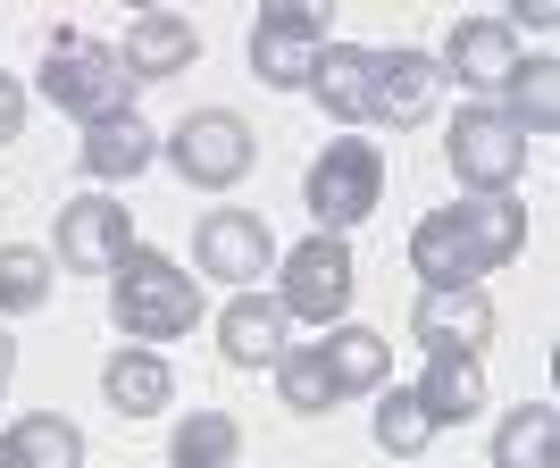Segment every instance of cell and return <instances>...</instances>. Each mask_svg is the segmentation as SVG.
Here are the masks:
<instances>
[{"instance_id":"16","label":"cell","mask_w":560,"mask_h":468,"mask_svg":"<svg viewBox=\"0 0 560 468\" xmlns=\"http://www.w3.org/2000/svg\"><path fill=\"white\" fill-rule=\"evenodd\" d=\"M410 394L427 401L435 435H444V426H468L477 410H486V360H477V351H435V360H427V376L410 385Z\"/></svg>"},{"instance_id":"31","label":"cell","mask_w":560,"mask_h":468,"mask_svg":"<svg viewBox=\"0 0 560 468\" xmlns=\"http://www.w3.org/2000/svg\"><path fill=\"white\" fill-rule=\"evenodd\" d=\"M0 468H18V452H9V435H0Z\"/></svg>"},{"instance_id":"22","label":"cell","mask_w":560,"mask_h":468,"mask_svg":"<svg viewBox=\"0 0 560 468\" xmlns=\"http://www.w3.org/2000/svg\"><path fill=\"white\" fill-rule=\"evenodd\" d=\"M243 460V426L226 410H192L176 435H167V468H234Z\"/></svg>"},{"instance_id":"2","label":"cell","mask_w":560,"mask_h":468,"mask_svg":"<svg viewBox=\"0 0 560 468\" xmlns=\"http://www.w3.org/2000/svg\"><path fill=\"white\" fill-rule=\"evenodd\" d=\"M109 318L126 335H135L142 351L151 343H176V335H192V318H201V277H185L167 251H126L109 268Z\"/></svg>"},{"instance_id":"11","label":"cell","mask_w":560,"mask_h":468,"mask_svg":"<svg viewBox=\"0 0 560 468\" xmlns=\"http://www.w3.org/2000/svg\"><path fill=\"white\" fill-rule=\"evenodd\" d=\"M192 259H201V277H226V284L252 293V277L277 268V234H268L259 210H210L201 234H192Z\"/></svg>"},{"instance_id":"8","label":"cell","mask_w":560,"mask_h":468,"mask_svg":"<svg viewBox=\"0 0 560 468\" xmlns=\"http://www.w3.org/2000/svg\"><path fill=\"white\" fill-rule=\"evenodd\" d=\"M318 50H327V9H318V0H277V9H259V25H252L259 84H277V93L310 84V59H318Z\"/></svg>"},{"instance_id":"12","label":"cell","mask_w":560,"mask_h":468,"mask_svg":"<svg viewBox=\"0 0 560 468\" xmlns=\"http://www.w3.org/2000/svg\"><path fill=\"white\" fill-rule=\"evenodd\" d=\"M435 93H444V68H435V50H376L369 68V117H385V126H419L427 109H435Z\"/></svg>"},{"instance_id":"27","label":"cell","mask_w":560,"mask_h":468,"mask_svg":"<svg viewBox=\"0 0 560 468\" xmlns=\"http://www.w3.org/2000/svg\"><path fill=\"white\" fill-rule=\"evenodd\" d=\"M277 394H284V410H302V419H318V410H335V376H327V360H318V343H302V351H284L277 360Z\"/></svg>"},{"instance_id":"5","label":"cell","mask_w":560,"mask_h":468,"mask_svg":"<svg viewBox=\"0 0 560 468\" xmlns=\"http://www.w3.org/2000/svg\"><path fill=\"white\" fill-rule=\"evenodd\" d=\"M284 318H310V327H343L351 309V243L343 234H310L284 251Z\"/></svg>"},{"instance_id":"10","label":"cell","mask_w":560,"mask_h":468,"mask_svg":"<svg viewBox=\"0 0 560 468\" xmlns=\"http://www.w3.org/2000/svg\"><path fill=\"white\" fill-rule=\"evenodd\" d=\"M410 335L427 351H477L486 360L493 343V293L486 284H419V302H410Z\"/></svg>"},{"instance_id":"28","label":"cell","mask_w":560,"mask_h":468,"mask_svg":"<svg viewBox=\"0 0 560 468\" xmlns=\"http://www.w3.org/2000/svg\"><path fill=\"white\" fill-rule=\"evenodd\" d=\"M18 134H25V84L0 75V142H18Z\"/></svg>"},{"instance_id":"24","label":"cell","mask_w":560,"mask_h":468,"mask_svg":"<svg viewBox=\"0 0 560 468\" xmlns=\"http://www.w3.org/2000/svg\"><path fill=\"white\" fill-rule=\"evenodd\" d=\"M9 452H18V468H84V435H75L59 410L18 419V426H9Z\"/></svg>"},{"instance_id":"4","label":"cell","mask_w":560,"mask_h":468,"mask_svg":"<svg viewBox=\"0 0 560 468\" xmlns=\"http://www.w3.org/2000/svg\"><path fill=\"white\" fill-rule=\"evenodd\" d=\"M310 218H318V234H343V226H360V218L385 201V151L376 142H360V134H343V142H327L318 160H310Z\"/></svg>"},{"instance_id":"30","label":"cell","mask_w":560,"mask_h":468,"mask_svg":"<svg viewBox=\"0 0 560 468\" xmlns=\"http://www.w3.org/2000/svg\"><path fill=\"white\" fill-rule=\"evenodd\" d=\"M9 376H18V343H9V327H0V394H9Z\"/></svg>"},{"instance_id":"7","label":"cell","mask_w":560,"mask_h":468,"mask_svg":"<svg viewBox=\"0 0 560 468\" xmlns=\"http://www.w3.org/2000/svg\"><path fill=\"white\" fill-rule=\"evenodd\" d=\"M452 176H460L477 201H493V192L518 185V167H527V134H518L502 109H460L452 117Z\"/></svg>"},{"instance_id":"6","label":"cell","mask_w":560,"mask_h":468,"mask_svg":"<svg viewBox=\"0 0 560 468\" xmlns=\"http://www.w3.org/2000/svg\"><path fill=\"white\" fill-rule=\"evenodd\" d=\"M167 160H176V176L201 192H226L252 176V126L234 109H192L176 134H167Z\"/></svg>"},{"instance_id":"26","label":"cell","mask_w":560,"mask_h":468,"mask_svg":"<svg viewBox=\"0 0 560 468\" xmlns=\"http://www.w3.org/2000/svg\"><path fill=\"white\" fill-rule=\"evenodd\" d=\"M376 444L394 452V460H419V452L435 444V419H427V401L410 394V385H394V394L376 401Z\"/></svg>"},{"instance_id":"29","label":"cell","mask_w":560,"mask_h":468,"mask_svg":"<svg viewBox=\"0 0 560 468\" xmlns=\"http://www.w3.org/2000/svg\"><path fill=\"white\" fill-rule=\"evenodd\" d=\"M511 9H518V17H502L511 34H518V25H536V34H552V17H560L552 0H511Z\"/></svg>"},{"instance_id":"9","label":"cell","mask_w":560,"mask_h":468,"mask_svg":"<svg viewBox=\"0 0 560 468\" xmlns=\"http://www.w3.org/2000/svg\"><path fill=\"white\" fill-rule=\"evenodd\" d=\"M126 251H135V218H126V201H109V192H75V201H59V259H68L75 277H109Z\"/></svg>"},{"instance_id":"23","label":"cell","mask_w":560,"mask_h":468,"mask_svg":"<svg viewBox=\"0 0 560 468\" xmlns=\"http://www.w3.org/2000/svg\"><path fill=\"white\" fill-rule=\"evenodd\" d=\"M502 93H511L502 117H511L518 134H552V126H560V59H518Z\"/></svg>"},{"instance_id":"17","label":"cell","mask_w":560,"mask_h":468,"mask_svg":"<svg viewBox=\"0 0 560 468\" xmlns=\"http://www.w3.org/2000/svg\"><path fill=\"white\" fill-rule=\"evenodd\" d=\"M101 394H109V410H126V419H160L167 401H176V376H167L160 351L126 343L109 368H101Z\"/></svg>"},{"instance_id":"14","label":"cell","mask_w":560,"mask_h":468,"mask_svg":"<svg viewBox=\"0 0 560 468\" xmlns=\"http://www.w3.org/2000/svg\"><path fill=\"white\" fill-rule=\"evenodd\" d=\"M435 68H452L460 84H477V93H502V84H511V68H518V34H511L502 17H460Z\"/></svg>"},{"instance_id":"19","label":"cell","mask_w":560,"mask_h":468,"mask_svg":"<svg viewBox=\"0 0 560 468\" xmlns=\"http://www.w3.org/2000/svg\"><path fill=\"white\" fill-rule=\"evenodd\" d=\"M75 160H84V176L117 185V176H142V167L160 160V134H151L142 117H109V126H84V142H75Z\"/></svg>"},{"instance_id":"13","label":"cell","mask_w":560,"mask_h":468,"mask_svg":"<svg viewBox=\"0 0 560 468\" xmlns=\"http://www.w3.org/2000/svg\"><path fill=\"white\" fill-rule=\"evenodd\" d=\"M284 327H293V318H284L277 293H234V302L218 309V351H226L234 368H277L284 351H293Z\"/></svg>"},{"instance_id":"3","label":"cell","mask_w":560,"mask_h":468,"mask_svg":"<svg viewBox=\"0 0 560 468\" xmlns=\"http://www.w3.org/2000/svg\"><path fill=\"white\" fill-rule=\"evenodd\" d=\"M43 93L59 101L68 117H84V126H109V117H135V75H126V59H117L109 43H93V34H50L43 50Z\"/></svg>"},{"instance_id":"25","label":"cell","mask_w":560,"mask_h":468,"mask_svg":"<svg viewBox=\"0 0 560 468\" xmlns=\"http://www.w3.org/2000/svg\"><path fill=\"white\" fill-rule=\"evenodd\" d=\"M50 251H34V243H0V309L9 318H25V309H43L50 302Z\"/></svg>"},{"instance_id":"18","label":"cell","mask_w":560,"mask_h":468,"mask_svg":"<svg viewBox=\"0 0 560 468\" xmlns=\"http://www.w3.org/2000/svg\"><path fill=\"white\" fill-rule=\"evenodd\" d=\"M369 68H376V50L327 43L318 59H310V93H318V109L343 117V126H360V117H369Z\"/></svg>"},{"instance_id":"20","label":"cell","mask_w":560,"mask_h":468,"mask_svg":"<svg viewBox=\"0 0 560 468\" xmlns=\"http://www.w3.org/2000/svg\"><path fill=\"white\" fill-rule=\"evenodd\" d=\"M318 360H327L335 394H376V385L394 376V343L376 327H335L327 343H318Z\"/></svg>"},{"instance_id":"15","label":"cell","mask_w":560,"mask_h":468,"mask_svg":"<svg viewBox=\"0 0 560 468\" xmlns=\"http://www.w3.org/2000/svg\"><path fill=\"white\" fill-rule=\"evenodd\" d=\"M192 50H201V34H192V17H176V9H142L135 25H126V75L135 84H160V75L192 68Z\"/></svg>"},{"instance_id":"21","label":"cell","mask_w":560,"mask_h":468,"mask_svg":"<svg viewBox=\"0 0 560 468\" xmlns=\"http://www.w3.org/2000/svg\"><path fill=\"white\" fill-rule=\"evenodd\" d=\"M560 460V410L552 401H518L493 426V468H552Z\"/></svg>"},{"instance_id":"1","label":"cell","mask_w":560,"mask_h":468,"mask_svg":"<svg viewBox=\"0 0 560 468\" xmlns=\"http://www.w3.org/2000/svg\"><path fill=\"white\" fill-rule=\"evenodd\" d=\"M518 243H527V210L511 192H493V201H460V210H427L410 226V268L427 284H477L502 259H518Z\"/></svg>"}]
</instances>
